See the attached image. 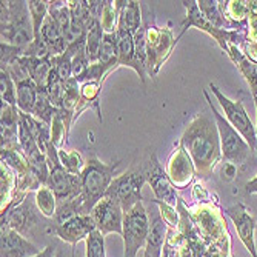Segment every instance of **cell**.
I'll use <instances>...</instances> for the list:
<instances>
[{
	"mask_svg": "<svg viewBox=\"0 0 257 257\" xmlns=\"http://www.w3.org/2000/svg\"><path fill=\"white\" fill-rule=\"evenodd\" d=\"M180 144L194 162L196 173L206 179L213 174L222 157L220 137L216 120L202 112L188 123L180 137Z\"/></svg>",
	"mask_w": 257,
	"mask_h": 257,
	"instance_id": "cell-1",
	"label": "cell"
},
{
	"mask_svg": "<svg viewBox=\"0 0 257 257\" xmlns=\"http://www.w3.org/2000/svg\"><path fill=\"white\" fill-rule=\"evenodd\" d=\"M122 162L103 163L96 154H91L86 160L85 170L80 174L82 180V211L80 216H91L94 208L105 196L114 180Z\"/></svg>",
	"mask_w": 257,
	"mask_h": 257,
	"instance_id": "cell-2",
	"label": "cell"
},
{
	"mask_svg": "<svg viewBox=\"0 0 257 257\" xmlns=\"http://www.w3.org/2000/svg\"><path fill=\"white\" fill-rule=\"evenodd\" d=\"M0 36L2 43L25 50L34 42L33 20L28 2H2L0 5Z\"/></svg>",
	"mask_w": 257,
	"mask_h": 257,
	"instance_id": "cell-3",
	"label": "cell"
},
{
	"mask_svg": "<svg viewBox=\"0 0 257 257\" xmlns=\"http://www.w3.org/2000/svg\"><path fill=\"white\" fill-rule=\"evenodd\" d=\"M203 96L206 97V102L209 105V109L213 112V117L216 120L217 130H219V137H220V147H222V157L225 162L232 163V165H243V163L254 154L249 148V145L245 142V139L240 136L239 131H236L231 126V123L225 119L217 108L213 105V100L209 97L208 89L203 91Z\"/></svg>",
	"mask_w": 257,
	"mask_h": 257,
	"instance_id": "cell-4",
	"label": "cell"
},
{
	"mask_svg": "<svg viewBox=\"0 0 257 257\" xmlns=\"http://www.w3.org/2000/svg\"><path fill=\"white\" fill-rule=\"evenodd\" d=\"M183 7L186 8V17L185 20L182 22V31L180 34L176 37V40L179 42L183 34L186 33V30L190 28H197L206 34H209L211 37H214V40L219 43V46L226 51L228 45L232 43V45H237V46H242L248 37H246V30H232V31H228V30H222V28H217L214 25H211L200 13L199 7H197V2H194V0H190V2H182Z\"/></svg>",
	"mask_w": 257,
	"mask_h": 257,
	"instance_id": "cell-5",
	"label": "cell"
},
{
	"mask_svg": "<svg viewBox=\"0 0 257 257\" xmlns=\"http://www.w3.org/2000/svg\"><path fill=\"white\" fill-rule=\"evenodd\" d=\"M144 19L147 20V71L148 76L154 79L162 65L171 56L177 40L173 37L170 28H162L156 25L154 17H151V14H147Z\"/></svg>",
	"mask_w": 257,
	"mask_h": 257,
	"instance_id": "cell-6",
	"label": "cell"
},
{
	"mask_svg": "<svg viewBox=\"0 0 257 257\" xmlns=\"http://www.w3.org/2000/svg\"><path fill=\"white\" fill-rule=\"evenodd\" d=\"M148 234L150 216L144 202H139L123 217V257H137L139 249L147 245Z\"/></svg>",
	"mask_w": 257,
	"mask_h": 257,
	"instance_id": "cell-7",
	"label": "cell"
},
{
	"mask_svg": "<svg viewBox=\"0 0 257 257\" xmlns=\"http://www.w3.org/2000/svg\"><path fill=\"white\" fill-rule=\"evenodd\" d=\"M145 183L147 174L144 168L126 171L114 177L105 197L115 200L122 206L123 213H128L136 206V203L142 202V188Z\"/></svg>",
	"mask_w": 257,
	"mask_h": 257,
	"instance_id": "cell-8",
	"label": "cell"
},
{
	"mask_svg": "<svg viewBox=\"0 0 257 257\" xmlns=\"http://www.w3.org/2000/svg\"><path fill=\"white\" fill-rule=\"evenodd\" d=\"M208 88L211 89L213 96L217 99L219 105L222 106V109L225 112V119L231 123L232 128L240 133V136L245 139V142L249 145L251 151L255 154L257 153L255 125L252 123V120L249 117V114L246 112L243 103L239 102V100H231V99H228L214 83H209Z\"/></svg>",
	"mask_w": 257,
	"mask_h": 257,
	"instance_id": "cell-9",
	"label": "cell"
},
{
	"mask_svg": "<svg viewBox=\"0 0 257 257\" xmlns=\"http://www.w3.org/2000/svg\"><path fill=\"white\" fill-rule=\"evenodd\" d=\"M42 219H45L36 206V199L30 193L19 205L13 206L10 211L2 214V226H8L16 229L22 236H27L30 232L40 226Z\"/></svg>",
	"mask_w": 257,
	"mask_h": 257,
	"instance_id": "cell-10",
	"label": "cell"
},
{
	"mask_svg": "<svg viewBox=\"0 0 257 257\" xmlns=\"http://www.w3.org/2000/svg\"><path fill=\"white\" fill-rule=\"evenodd\" d=\"M144 170H145V174H147V182L150 183L156 199L176 206L179 203L176 186L170 180V177L167 174V170L162 167V163L159 162L156 153H151L150 160L144 167Z\"/></svg>",
	"mask_w": 257,
	"mask_h": 257,
	"instance_id": "cell-11",
	"label": "cell"
},
{
	"mask_svg": "<svg viewBox=\"0 0 257 257\" xmlns=\"http://www.w3.org/2000/svg\"><path fill=\"white\" fill-rule=\"evenodd\" d=\"M91 217L103 236H108V234L122 236L125 213L122 206L115 200L109 197H103L94 208H92Z\"/></svg>",
	"mask_w": 257,
	"mask_h": 257,
	"instance_id": "cell-12",
	"label": "cell"
},
{
	"mask_svg": "<svg viewBox=\"0 0 257 257\" xmlns=\"http://www.w3.org/2000/svg\"><path fill=\"white\" fill-rule=\"evenodd\" d=\"M167 174L176 190H185L193 183L196 173L194 162L190 157L188 151L180 144V140L176 145V150L171 153L168 162H167Z\"/></svg>",
	"mask_w": 257,
	"mask_h": 257,
	"instance_id": "cell-13",
	"label": "cell"
},
{
	"mask_svg": "<svg viewBox=\"0 0 257 257\" xmlns=\"http://www.w3.org/2000/svg\"><path fill=\"white\" fill-rule=\"evenodd\" d=\"M225 214L232 220L237 231L239 240L243 243V246L246 248V251L252 255L257 257V248H255V220L251 214V211H248V208L242 203H236L231 205L225 209Z\"/></svg>",
	"mask_w": 257,
	"mask_h": 257,
	"instance_id": "cell-14",
	"label": "cell"
},
{
	"mask_svg": "<svg viewBox=\"0 0 257 257\" xmlns=\"http://www.w3.org/2000/svg\"><path fill=\"white\" fill-rule=\"evenodd\" d=\"M46 186H50V188L53 190V193L57 197V202L73 200L82 194L80 176L69 174L62 165H59L50 171V177H48V183H46Z\"/></svg>",
	"mask_w": 257,
	"mask_h": 257,
	"instance_id": "cell-15",
	"label": "cell"
},
{
	"mask_svg": "<svg viewBox=\"0 0 257 257\" xmlns=\"http://www.w3.org/2000/svg\"><path fill=\"white\" fill-rule=\"evenodd\" d=\"M97 226L92 220L91 216H76L73 219H69L60 225H57L54 228V232L57 234V237L66 243L76 245L82 240H86L88 236L92 231H96Z\"/></svg>",
	"mask_w": 257,
	"mask_h": 257,
	"instance_id": "cell-16",
	"label": "cell"
},
{
	"mask_svg": "<svg viewBox=\"0 0 257 257\" xmlns=\"http://www.w3.org/2000/svg\"><path fill=\"white\" fill-rule=\"evenodd\" d=\"M0 257H33L39 249L33 242L25 239L20 232L8 226H2V240H0Z\"/></svg>",
	"mask_w": 257,
	"mask_h": 257,
	"instance_id": "cell-17",
	"label": "cell"
},
{
	"mask_svg": "<svg viewBox=\"0 0 257 257\" xmlns=\"http://www.w3.org/2000/svg\"><path fill=\"white\" fill-rule=\"evenodd\" d=\"M115 33H117V65L133 68L139 74L142 83H147V77L150 76L136 57L134 36L130 33H123V31H115Z\"/></svg>",
	"mask_w": 257,
	"mask_h": 257,
	"instance_id": "cell-18",
	"label": "cell"
},
{
	"mask_svg": "<svg viewBox=\"0 0 257 257\" xmlns=\"http://www.w3.org/2000/svg\"><path fill=\"white\" fill-rule=\"evenodd\" d=\"M148 216H150V234L147 239L144 257H162V251L168 236V225L163 222L159 211Z\"/></svg>",
	"mask_w": 257,
	"mask_h": 257,
	"instance_id": "cell-19",
	"label": "cell"
},
{
	"mask_svg": "<svg viewBox=\"0 0 257 257\" xmlns=\"http://www.w3.org/2000/svg\"><path fill=\"white\" fill-rule=\"evenodd\" d=\"M117 7H119V23H117V31L136 34L140 27L144 23L142 17V5L134 0L125 2V0H117Z\"/></svg>",
	"mask_w": 257,
	"mask_h": 257,
	"instance_id": "cell-20",
	"label": "cell"
},
{
	"mask_svg": "<svg viewBox=\"0 0 257 257\" xmlns=\"http://www.w3.org/2000/svg\"><path fill=\"white\" fill-rule=\"evenodd\" d=\"M102 85H103V82H99V80H89V82L80 83V99H79V105H77V109H76L74 120L79 119V115L83 111H86V109H96L99 122H103L102 111H100V102H99Z\"/></svg>",
	"mask_w": 257,
	"mask_h": 257,
	"instance_id": "cell-21",
	"label": "cell"
},
{
	"mask_svg": "<svg viewBox=\"0 0 257 257\" xmlns=\"http://www.w3.org/2000/svg\"><path fill=\"white\" fill-rule=\"evenodd\" d=\"M40 37L45 42L51 57H57L68 50V43H66L59 25L50 14L43 22V27L40 30Z\"/></svg>",
	"mask_w": 257,
	"mask_h": 257,
	"instance_id": "cell-22",
	"label": "cell"
},
{
	"mask_svg": "<svg viewBox=\"0 0 257 257\" xmlns=\"http://www.w3.org/2000/svg\"><path fill=\"white\" fill-rule=\"evenodd\" d=\"M19 62L25 68L28 77L39 86L45 88L53 71L51 57H19Z\"/></svg>",
	"mask_w": 257,
	"mask_h": 257,
	"instance_id": "cell-23",
	"label": "cell"
},
{
	"mask_svg": "<svg viewBox=\"0 0 257 257\" xmlns=\"http://www.w3.org/2000/svg\"><path fill=\"white\" fill-rule=\"evenodd\" d=\"M228 54V57L234 62V65L240 69V73L243 74V77L246 79L252 96L257 97V63L251 62L242 51L240 46L229 43L228 48L225 51Z\"/></svg>",
	"mask_w": 257,
	"mask_h": 257,
	"instance_id": "cell-24",
	"label": "cell"
},
{
	"mask_svg": "<svg viewBox=\"0 0 257 257\" xmlns=\"http://www.w3.org/2000/svg\"><path fill=\"white\" fill-rule=\"evenodd\" d=\"M197 7L202 13V16L211 23V25L217 27V28H222V30H228V31H232V30H246V28H242L236 23H232L225 14L223 11L220 10V5L216 0H199L197 2Z\"/></svg>",
	"mask_w": 257,
	"mask_h": 257,
	"instance_id": "cell-25",
	"label": "cell"
},
{
	"mask_svg": "<svg viewBox=\"0 0 257 257\" xmlns=\"http://www.w3.org/2000/svg\"><path fill=\"white\" fill-rule=\"evenodd\" d=\"M17 86V108L23 114H34L37 96H39V86L31 80L25 79L16 83Z\"/></svg>",
	"mask_w": 257,
	"mask_h": 257,
	"instance_id": "cell-26",
	"label": "cell"
},
{
	"mask_svg": "<svg viewBox=\"0 0 257 257\" xmlns=\"http://www.w3.org/2000/svg\"><path fill=\"white\" fill-rule=\"evenodd\" d=\"M0 173H2V190H0V200H2V205H0V209H2V214H5L13 205L19 180H17L16 173L8 165H5V163L0 165Z\"/></svg>",
	"mask_w": 257,
	"mask_h": 257,
	"instance_id": "cell-27",
	"label": "cell"
},
{
	"mask_svg": "<svg viewBox=\"0 0 257 257\" xmlns=\"http://www.w3.org/2000/svg\"><path fill=\"white\" fill-rule=\"evenodd\" d=\"M2 163L8 165L16 173L17 179H23L31 171V163L27 159V156L23 154L20 147L2 150Z\"/></svg>",
	"mask_w": 257,
	"mask_h": 257,
	"instance_id": "cell-28",
	"label": "cell"
},
{
	"mask_svg": "<svg viewBox=\"0 0 257 257\" xmlns=\"http://www.w3.org/2000/svg\"><path fill=\"white\" fill-rule=\"evenodd\" d=\"M103 36H105V31L102 28L100 20H94V23H92V25L89 27V30H88L86 43H85V51H86L89 63H96L99 60Z\"/></svg>",
	"mask_w": 257,
	"mask_h": 257,
	"instance_id": "cell-29",
	"label": "cell"
},
{
	"mask_svg": "<svg viewBox=\"0 0 257 257\" xmlns=\"http://www.w3.org/2000/svg\"><path fill=\"white\" fill-rule=\"evenodd\" d=\"M36 199V206L40 211V214L45 219H54L56 217V211H57V197L53 193V190L50 186H42L39 191H36L34 194Z\"/></svg>",
	"mask_w": 257,
	"mask_h": 257,
	"instance_id": "cell-30",
	"label": "cell"
},
{
	"mask_svg": "<svg viewBox=\"0 0 257 257\" xmlns=\"http://www.w3.org/2000/svg\"><path fill=\"white\" fill-rule=\"evenodd\" d=\"M59 109L53 105L48 92H46L45 88H39V96H37V102H36V108H34V117L51 125L53 122V117L54 114L57 112Z\"/></svg>",
	"mask_w": 257,
	"mask_h": 257,
	"instance_id": "cell-31",
	"label": "cell"
},
{
	"mask_svg": "<svg viewBox=\"0 0 257 257\" xmlns=\"http://www.w3.org/2000/svg\"><path fill=\"white\" fill-rule=\"evenodd\" d=\"M59 160H60V165L73 176H80L82 171L85 170V165H86V160H83L82 154L76 150L60 148L59 150Z\"/></svg>",
	"mask_w": 257,
	"mask_h": 257,
	"instance_id": "cell-32",
	"label": "cell"
},
{
	"mask_svg": "<svg viewBox=\"0 0 257 257\" xmlns=\"http://www.w3.org/2000/svg\"><path fill=\"white\" fill-rule=\"evenodd\" d=\"M28 8H30L31 20H33L34 39L39 40V39H42L40 30L43 27V22L50 14V2H43V0H30Z\"/></svg>",
	"mask_w": 257,
	"mask_h": 257,
	"instance_id": "cell-33",
	"label": "cell"
},
{
	"mask_svg": "<svg viewBox=\"0 0 257 257\" xmlns=\"http://www.w3.org/2000/svg\"><path fill=\"white\" fill-rule=\"evenodd\" d=\"M0 96H2V102L17 106V86L5 68H0Z\"/></svg>",
	"mask_w": 257,
	"mask_h": 257,
	"instance_id": "cell-34",
	"label": "cell"
},
{
	"mask_svg": "<svg viewBox=\"0 0 257 257\" xmlns=\"http://www.w3.org/2000/svg\"><path fill=\"white\" fill-rule=\"evenodd\" d=\"M102 28L105 34H112L117 31V23H119V7L115 2H109L105 0V8L100 17Z\"/></svg>",
	"mask_w": 257,
	"mask_h": 257,
	"instance_id": "cell-35",
	"label": "cell"
},
{
	"mask_svg": "<svg viewBox=\"0 0 257 257\" xmlns=\"http://www.w3.org/2000/svg\"><path fill=\"white\" fill-rule=\"evenodd\" d=\"M97 62L117 65V33L103 36V42H102V48H100ZM117 68H119V65H117Z\"/></svg>",
	"mask_w": 257,
	"mask_h": 257,
	"instance_id": "cell-36",
	"label": "cell"
},
{
	"mask_svg": "<svg viewBox=\"0 0 257 257\" xmlns=\"http://www.w3.org/2000/svg\"><path fill=\"white\" fill-rule=\"evenodd\" d=\"M86 243V252L85 257H106L105 254V236L99 229L92 231L85 240Z\"/></svg>",
	"mask_w": 257,
	"mask_h": 257,
	"instance_id": "cell-37",
	"label": "cell"
},
{
	"mask_svg": "<svg viewBox=\"0 0 257 257\" xmlns=\"http://www.w3.org/2000/svg\"><path fill=\"white\" fill-rule=\"evenodd\" d=\"M157 206H159V213H160V217L163 219V222H165L170 228L176 229L179 226V214L176 211V206L170 205V203H165L162 200H153Z\"/></svg>",
	"mask_w": 257,
	"mask_h": 257,
	"instance_id": "cell-38",
	"label": "cell"
},
{
	"mask_svg": "<svg viewBox=\"0 0 257 257\" xmlns=\"http://www.w3.org/2000/svg\"><path fill=\"white\" fill-rule=\"evenodd\" d=\"M242 51H243V54L251 60V62H254V63H257V42H245L242 46Z\"/></svg>",
	"mask_w": 257,
	"mask_h": 257,
	"instance_id": "cell-39",
	"label": "cell"
},
{
	"mask_svg": "<svg viewBox=\"0 0 257 257\" xmlns=\"http://www.w3.org/2000/svg\"><path fill=\"white\" fill-rule=\"evenodd\" d=\"M248 42H257V17L248 19V30H246Z\"/></svg>",
	"mask_w": 257,
	"mask_h": 257,
	"instance_id": "cell-40",
	"label": "cell"
},
{
	"mask_svg": "<svg viewBox=\"0 0 257 257\" xmlns=\"http://www.w3.org/2000/svg\"><path fill=\"white\" fill-rule=\"evenodd\" d=\"M236 165H232V163H225L223 168H222V179L225 182H231V180H234L236 177Z\"/></svg>",
	"mask_w": 257,
	"mask_h": 257,
	"instance_id": "cell-41",
	"label": "cell"
},
{
	"mask_svg": "<svg viewBox=\"0 0 257 257\" xmlns=\"http://www.w3.org/2000/svg\"><path fill=\"white\" fill-rule=\"evenodd\" d=\"M193 197L196 200H206L208 199V193L205 191V188H203L200 183H197L194 188H193Z\"/></svg>",
	"mask_w": 257,
	"mask_h": 257,
	"instance_id": "cell-42",
	"label": "cell"
},
{
	"mask_svg": "<svg viewBox=\"0 0 257 257\" xmlns=\"http://www.w3.org/2000/svg\"><path fill=\"white\" fill-rule=\"evenodd\" d=\"M57 251H56V245H48L46 248H43L39 254L33 255V257H56Z\"/></svg>",
	"mask_w": 257,
	"mask_h": 257,
	"instance_id": "cell-43",
	"label": "cell"
},
{
	"mask_svg": "<svg viewBox=\"0 0 257 257\" xmlns=\"http://www.w3.org/2000/svg\"><path fill=\"white\" fill-rule=\"evenodd\" d=\"M246 193H249V194L257 193V176H255L251 182L246 183Z\"/></svg>",
	"mask_w": 257,
	"mask_h": 257,
	"instance_id": "cell-44",
	"label": "cell"
},
{
	"mask_svg": "<svg viewBox=\"0 0 257 257\" xmlns=\"http://www.w3.org/2000/svg\"><path fill=\"white\" fill-rule=\"evenodd\" d=\"M254 103H255V119H257V97H254ZM255 134H257V122H255ZM257 157V153H255Z\"/></svg>",
	"mask_w": 257,
	"mask_h": 257,
	"instance_id": "cell-45",
	"label": "cell"
},
{
	"mask_svg": "<svg viewBox=\"0 0 257 257\" xmlns=\"http://www.w3.org/2000/svg\"><path fill=\"white\" fill-rule=\"evenodd\" d=\"M56 257H63V252H62V251H57V254H56Z\"/></svg>",
	"mask_w": 257,
	"mask_h": 257,
	"instance_id": "cell-46",
	"label": "cell"
}]
</instances>
